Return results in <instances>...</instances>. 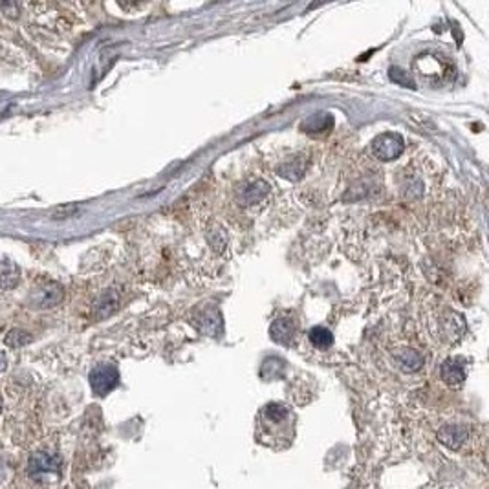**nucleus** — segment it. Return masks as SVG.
Wrapping results in <instances>:
<instances>
[{"instance_id":"nucleus-1","label":"nucleus","mask_w":489,"mask_h":489,"mask_svg":"<svg viewBox=\"0 0 489 489\" xmlns=\"http://www.w3.org/2000/svg\"><path fill=\"white\" fill-rule=\"evenodd\" d=\"M372 156L378 158L379 162H392L404 152V138L396 132H385L379 134L372 143H370Z\"/></svg>"},{"instance_id":"nucleus-2","label":"nucleus","mask_w":489,"mask_h":489,"mask_svg":"<svg viewBox=\"0 0 489 489\" xmlns=\"http://www.w3.org/2000/svg\"><path fill=\"white\" fill-rule=\"evenodd\" d=\"M119 383V372L114 365H97L90 372V387L96 396H106Z\"/></svg>"},{"instance_id":"nucleus-3","label":"nucleus","mask_w":489,"mask_h":489,"mask_svg":"<svg viewBox=\"0 0 489 489\" xmlns=\"http://www.w3.org/2000/svg\"><path fill=\"white\" fill-rule=\"evenodd\" d=\"M63 460L59 454L46 453V451H37L28 460V473L33 479H39L42 474H57L61 473Z\"/></svg>"},{"instance_id":"nucleus-4","label":"nucleus","mask_w":489,"mask_h":489,"mask_svg":"<svg viewBox=\"0 0 489 489\" xmlns=\"http://www.w3.org/2000/svg\"><path fill=\"white\" fill-rule=\"evenodd\" d=\"M65 299V290L57 283H42L33 290L30 297V303L39 310H50L57 306Z\"/></svg>"},{"instance_id":"nucleus-5","label":"nucleus","mask_w":489,"mask_h":489,"mask_svg":"<svg viewBox=\"0 0 489 489\" xmlns=\"http://www.w3.org/2000/svg\"><path fill=\"white\" fill-rule=\"evenodd\" d=\"M438 440L445 447L460 449L469 440V431L462 425H444L438 431Z\"/></svg>"},{"instance_id":"nucleus-6","label":"nucleus","mask_w":489,"mask_h":489,"mask_svg":"<svg viewBox=\"0 0 489 489\" xmlns=\"http://www.w3.org/2000/svg\"><path fill=\"white\" fill-rule=\"evenodd\" d=\"M394 361L398 363L399 368H404L405 372H416L424 367V356L413 348H401L394 352Z\"/></svg>"},{"instance_id":"nucleus-7","label":"nucleus","mask_w":489,"mask_h":489,"mask_svg":"<svg viewBox=\"0 0 489 489\" xmlns=\"http://www.w3.org/2000/svg\"><path fill=\"white\" fill-rule=\"evenodd\" d=\"M442 379L449 387H460L465 379V370L462 361L456 358H451L442 365Z\"/></svg>"},{"instance_id":"nucleus-8","label":"nucleus","mask_w":489,"mask_h":489,"mask_svg":"<svg viewBox=\"0 0 489 489\" xmlns=\"http://www.w3.org/2000/svg\"><path fill=\"white\" fill-rule=\"evenodd\" d=\"M117 306H119V295L114 290H106L97 297L96 304H94V313L97 319H105L116 312Z\"/></svg>"},{"instance_id":"nucleus-9","label":"nucleus","mask_w":489,"mask_h":489,"mask_svg":"<svg viewBox=\"0 0 489 489\" xmlns=\"http://www.w3.org/2000/svg\"><path fill=\"white\" fill-rule=\"evenodd\" d=\"M21 283V267L10 260H0V288L13 290Z\"/></svg>"},{"instance_id":"nucleus-10","label":"nucleus","mask_w":489,"mask_h":489,"mask_svg":"<svg viewBox=\"0 0 489 489\" xmlns=\"http://www.w3.org/2000/svg\"><path fill=\"white\" fill-rule=\"evenodd\" d=\"M270 191V185L263 180H255V182H249L242 191H240V200H242L244 206H253V204H258L263 200L264 197Z\"/></svg>"},{"instance_id":"nucleus-11","label":"nucleus","mask_w":489,"mask_h":489,"mask_svg":"<svg viewBox=\"0 0 489 489\" xmlns=\"http://www.w3.org/2000/svg\"><path fill=\"white\" fill-rule=\"evenodd\" d=\"M295 333V326L290 319H277L270 328V335L275 343L279 345H290Z\"/></svg>"},{"instance_id":"nucleus-12","label":"nucleus","mask_w":489,"mask_h":489,"mask_svg":"<svg viewBox=\"0 0 489 489\" xmlns=\"http://www.w3.org/2000/svg\"><path fill=\"white\" fill-rule=\"evenodd\" d=\"M308 338H310V343H312L315 348H328V347H332L333 343L332 332L323 326L312 328L310 333H308Z\"/></svg>"},{"instance_id":"nucleus-13","label":"nucleus","mask_w":489,"mask_h":489,"mask_svg":"<svg viewBox=\"0 0 489 489\" xmlns=\"http://www.w3.org/2000/svg\"><path fill=\"white\" fill-rule=\"evenodd\" d=\"M4 341L10 348H21L30 343L31 335L26 330H22V328H11L10 332L6 333Z\"/></svg>"},{"instance_id":"nucleus-14","label":"nucleus","mask_w":489,"mask_h":489,"mask_svg":"<svg viewBox=\"0 0 489 489\" xmlns=\"http://www.w3.org/2000/svg\"><path fill=\"white\" fill-rule=\"evenodd\" d=\"M390 79L398 83V85H404V86H408V88H414V81L411 79V76H408L407 72H404L401 68H396V66H392V68H390Z\"/></svg>"},{"instance_id":"nucleus-15","label":"nucleus","mask_w":489,"mask_h":489,"mask_svg":"<svg viewBox=\"0 0 489 489\" xmlns=\"http://www.w3.org/2000/svg\"><path fill=\"white\" fill-rule=\"evenodd\" d=\"M6 368H8V358L4 352H0V374L6 372Z\"/></svg>"},{"instance_id":"nucleus-16","label":"nucleus","mask_w":489,"mask_h":489,"mask_svg":"<svg viewBox=\"0 0 489 489\" xmlns=\"http://www.w3.org/2000/svg\"><path fill=\"white\" fill-rule=\"evenodd\" d=\"M0 413H2V399H0Z\"/></svg>"}]
</instances>
